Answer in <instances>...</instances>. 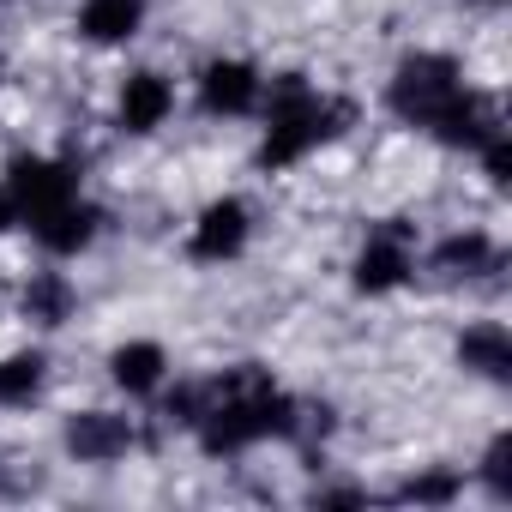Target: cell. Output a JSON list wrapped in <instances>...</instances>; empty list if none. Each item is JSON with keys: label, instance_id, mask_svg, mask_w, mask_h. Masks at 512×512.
Returning <instances> with one entry per match:
<instances>
[{"label": "cell", "instance_id": "cell-3", "mask_svg": "<svg viewBox=\"0 0 512 512\" xmlns=\"http://www.w3.org/2000/svg\"><path fill=\"white\" fill-rule=\"evenodd\" d=\"M260 145H253V163L260 175H290L302 163H314L326 145H338L356 121V109L332 91H320L308 73H278L266 79V103H260Z\"/></svg>", "mask_w": 512, "mask_h": 512}, {"label": "cell", "instance_id": "cell-19", "mask_svg": "<svg viewBox=\"0 0 512 512\" xmlns=\"http://www.w3.org/2000/svg\"><path fill=\"white\" fill-rule=\"evenodd\" d=\"M13 229H19V205H13V193H7V187H0V241H7Z\"/></svg>", "mask_w": 512, "mask_h": 512}, {"label": "cell", "instance_id": "cell-17", "mask_svg": "<svg viewBox=\"0 0 512 512\" xmlns=\"http://www.w3.org/2000/svg\"><path fill=\"white\" fill-rule=\"evenodd\" d=\"M464 488H470V470H458V464H422L416 476H404L392 488V500H404V506H452V500H464Z\"/></svg>", "mask_w": 512, "mask_h": 512}, {"label": "cell", "instance_id": "cell-16", "mask_svg": "<svg viewBox=\"0 0 512 512\" xmlns=\"http://www.w3.org/2000/svg\"><path fill=\"white\" fill-rule=\"evenodd\" d=\"M55 380L49 344H13L0 350V410H31Z\"/></svg>", "mask_w": 512, "mask_h": 512}, {"label": "cell", "instance_id": "cell-20", "mask_svg": "<svg viewBox=\"0 0 512 512\" xmlns=\"http://www.w3.org/2000/svg\"><path fill=\"white\" fill-rule=\"evenodd\" d=\"M470 7H482V13H500V7H506V0H470Z\"/></svg>", "mask_w": 512, "mask_h": 512}, {"label": "cell", "instance_id": "cell-2", "mask_svg": "<svg viewBox=\"0 0 512 512\" xmlns=\"http://www.w3.org/2000/svg\"><path fill=\"white\" fill-rule=\"evenodd\" d=\"M302 428H308V404L284 380H272V368H223L205 380V398L187 434L211 464H223L272 440H296Z\"/></svg>", "mask_w": 512, "mask_h": 512}, {"label": "cell", "instance_id": "cell-10", "mask_svg": "<svg viewBox=\"0 0 512 512\" xmlns=\"http://www.w3.org/2000/svg\"><path fill=\"white\" fill-rule=\"evenodd\" d=\"M103 229H109V211H103L91 193H79V199L55 205V211H49V217H37V223H25V235L37 241V253H43V260H55V266L85 260V253L103 241Z\"/></svg>", "mask_w": 512, "mask_h": 512}, {"label": "cell", "instance_id": "cell-15", "mask_svg": "<svg viewBox=\"0 0 512 512\" xmlns=\"http://www.w3.org/2000/svg\"><path fill=\"white\" fill-rule=\"evenodd\" d=\"M73 314H79V284H73L55 260L37 266V272L19 284V320H31L37 332H61Z\"/></svg>", "mask_w": 512, "mask_h": 512}, {"label": "cell", "instance_id": "cell-12", "mask_svg": "<svg viewBox=\"0 0 512 512\" xmlns=\"http://www.w3.org/2000/svg\"><path fill=\"white\" fill-rule=\"evenodd\" d=\"M103 368H109V386H115L127 404H145V398H157V392L169 386L175 356H169L163 338H121V344L103 356Z\"/></svg>", "mask_w": 512, "mask_h": 512}, {"label": "cell", "instance_id": "cell-5", "mask_svg": "<svg viewBox=\"0 0 512 512\" xmlns=\"http://www.w3.org/2000/svg\"><path fill=\"white\" fill-rule=\"evenodd\" d=\"M0 187L13 193L19 229H25V223L49 217L55 205L79 199V193H85V169H79V157H67V151H13V157H7V175H0Z\"/></svg>", "mask_w": 512, "mask_h": 512}, {"label": "cell", "instance_id": "cell-1", "mask_svg": "<svg viewBox=\"0 0 512 512\" xmlns=\"http://www.w3.org/2000/svg\"><path fill=\"white\" fill-rule=\"evenodd\" d=\"M386 115L422 139H434L440 151L470 157L494 127H506L494 91H482L464 67V55L452 49H410L398 55L392 79H386Z\"/></svg>", "mask_w": 512, "mask_h": 512}, {"label": "cell", "instance_id": "cell-6", "mask_svg": "<svg viewBox=\"0 0 512 512\" xmlns=\"http://www.w3.org/2000/svg\"><path fill=\"white\" fill-rule=\"evenodd\" d=\"M253 229H260V217H253V205H247L241 193H211V199L193 211V223H187V235H181V253H187L193 266L223 272V266H235L241 253L253 247Z\"/></svg>", "mask_w": 512, "mask_h": 512}, {"label": "cell", "instance_id": "cell-14", "mask_svg": "<svg viewBox=\"0 0 512 512\" xmlns=\"http://www.w3.org/2000/svg\"><path fill=\"white\" fill-rule=\"evenodd\" d=\"M151 25V0H79L73 7V37L85 49H127Z\"/></svg>", "mask_w": 512, "mask_h": 512}, {"label": "cell", "instance_id": "cell-9", "mask_svg": "<svg viewBox=\"0 0 512 512\" xmlns=\"http://www.w3.org/2000/svg\"><path fill=\"white\" fill-rule=\"evenodd\" d=\"M61 446L73 464H91V470H109V464H127L139 452V416L127 410H73L61 416Z\"/></svg>", "mask_w": 512, "mask_h": 512}, {"label": "cell", "instance_id": "cell-7", "mask_svg": "<svg viewBox=\"0 0 512 512\" xmlns=\"http://www.w3.org/2000/svg\"><path fill=\"white\" fill-rule=\"evenodd\" d=\"M181 109V85L163 67H127L109 97V121L121 139H157Z\"/></svg>", "mask_w": 512, "mask_h": 512}, {"label": "cell", "instance_id": "cell-18", "mask_svg": "<svg viewBox=\"0 0 512 512\" xmlns=\"http://www.w3.org/2000/svg\"><path fill=\"white\" fill-rule=\"evenodd\" d=\"M470 482H482V494L488 500H512V428H494L488 434V446L476 452V464H470Z\"/></svg>", "mask_w": 512, "mask_h": 512}, {"label": "cell", "instance_id": "cell-13", "mask_svg": "<svg viewBox=\"0 0 512 512\" xmlns=\"http://www.w3.org/2000/svg\"><path fill=\"white\" fill-rule=\"evenodd\" d=\"M452 362L464 368V380L506 386V380H512V332H506V320H500V314L464 320V332L452 338Z\"/></svg>", "mask_w": 512, "mask_h": 512}, {"label": "cell", "instance_id": "cell-8", "mask_svg": "<svg viewBox=\"0 0 512 512\" xmlns=\"http://www.w3.org/2000/svg\"><path fill=\"white\" fill-rule=\"evenodd\" d=\"M193 97H199L205 121H253L266 103V67L247 55H211L193 73Z\"/></svg>", "mask_w": 512, "mask_h": 512}, {"label": "cell", "instance_id": "cell-11", "mask_svg": "<svg viewBox=\"0 0 512 512\" xmlns=\"http://www.w3.org/2000/svg\"><path fill=\"white\" fill-rule=\"evenodd\" d=\"M506 266V247L488 223H452L434 247H428V272H440L446 284H482Z\"/></svg>", "mask_w": 512, "mask_h": 512}, {"label": "cell", "instance_id": "cell-4", "mask_svg": "<svg viewBox=\"0 0 512 512\" xmlns=\"http://www.w3.org/2000/svg\"><path fill=\"white\" fill-rule=\"evenodd\" d=\"M416 266H422V247L404 223H368V235L350 253V290L362 302H386L416 284Z\"/></svg>", "mask_w": 512, "mask_h": 512}]
</instances>
